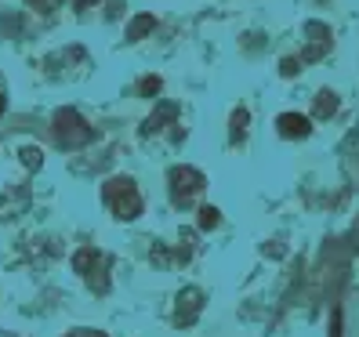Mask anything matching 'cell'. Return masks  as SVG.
<instances>
[{
  "label": "cell",
  "instance_id": "6da1fadb",
  "mask_svg": "<svg viewBox=\"0 0 359 337\" xmlns=\"http://www.w3.org/2000/svg\"><path fill=\"white\" fill-rule=\"evenodd\" d=\"M102 203L109 207V214L116 221H135V218H142V210H145L142 188L128 174H113V178L102 181Z\"/></svg>",
  "mask_w": 359,
  "mask_h": 337
},
{
  "label": "cell",
  "instance_id": "7a4b0ae2",
  "mask_svg": "<svg viewBox=\"0 0 359 337\" xmlns=\"http://www.w3.org/2000/svg\"><path fill=\"white\" fill-rule=\"evenodd\" d=\"M51 142L62 153H76V149L95 142V128L73 109V105H62V109H55V116H51Z\"/></svg>",
  "mask_w": 359,
  "mask_h": 337
},
{
  "label": "cell",
  "instance_id": "3957f363",
  "mask_svg": "<svg viewBox=\"0 0 359 337\" xmlns=\"http://www.w3.org/2000/svg\"><path fill=\"white\" fill-rule=\"evenodd\" d=\"M203 188H207V178H203V171H196V167L175 163L171 171H167V196H171V203H175L178 210L193 207V203L200 200Z\"/></svg>",
  "mask_w": 359,
  "mask_h": 337
},
{
  "label": "cell",
  "instance_id": "277c9868",
  "mask_svg": "<svg viewBox=\"0 0 359 337\" xmlns=\"http://www.w3.org/2000/svg\"><path fill=\"white\" fill-rule=\"evenodd\" d=\"M73 272L88 283L91 294H109V258L102 254V250L95 247H80L76 254H73Z\"/></svg>",
  "mask_w": 359,
  "mask_h": 337
},
{
  "label": "cell",
  "instance_id": "5b68a950",
  "mask_svg": "<svg viewBox=\"0 0 359 337\" xmlns=\"http://www.w3.org/2000/svg\"><path fill=\"white\" fill-rule=\"evenodd\" d=\"M178 116H182V109H178L175 102H160L156 109H153L149 116L142 120V128H138V138H156V135H163L167 128H171V131H175L178 138H185V128L178 123Z\"/></svg>",
  "mask_w": 359,
  "mask_h": 337
},
{
  "label": "cell",
  "instance_id": "8992f818",
  "mask_svg": "<svg viewBox=\"0 0 359 337\" xmlns=\"http://www.w3.org/2000/svg\"><path fill=\"white\" fill-rule=\"evenodd\" d=\"M200 312H203V294L196 287H185L178 294V305H175V326H193L200 319Z\"/></svg>",
  "mask_w": 359,
  "mask_h": 337
},
{
  "label": "cell",
  "instance_id": "52a82bcc",
  "mask_svg": "<svg viewBox=\"0 0 359 337\" xmlns=\"http://www.w3.org/2000/svg\"><path fill=\"white\" fill-rule=\"evenodd\" d=\"M156 26H160V22H156V15H149V11H145V15H135V18H131V26H128V44H138V40H145Z\"/></svg>",
  "mask_w": 359,
  "mask_h": 337
},
{
  "label": "cell",
  "instance_id": "ba28073f",
  "mask_svg": "<svg viewBox=\"0 0 359 337\" xmlns=\"http://www.w3.org/2000/svg\"><path fill=\"white\" fill-rule=\"evenodd\" d=\"M276 128H280L283 138H305V135H309V120L298 116V113H283V116L276 120Z\"/></svg>",
  "mask_w": 359,
  "mask_h": 337
},
{
  "label": "cell",
  "instance_id": "9c48e42d",
  "mask_svg": "<svg viewBox=\"0 0 359 337\" xmlns=\"http://www.w3.org/2000/svg\"><path fill=\"white\" fill-rule=\"evenodd\" d=\"M247 123H250V113L243 109V105H240V109H232V120H229V142L232 145H240L247 138Z\"/></svg>",
  "mask_w": 359,
  "mask_h": 337
},
{
  "label": "cell",
  "instance_id": "30bf717a",
  "mask_svg": "<svg viewBox=\"0 0 359 337\" xmlns=\"http://www.w3.org/2000/svg\"><path fill=\"white\" fill-rule=\"evenodd\" d=\"M160 91H163V76H156V73L142 76V80L135 83V95H138V98H156Z\"/></svg>",
  "mask_w": 359,
  "mask_h": 337
},
{
  "label": "cell",
  "instance_id": "8fae6325",
  "mask_svg": "<svg viewBox=\"0 0 359 337\" xmlns=\"http://www.w3.org/2000/svg\"><path fill=\"white\" fill-rule=\"evenodd\" d=\"M196 225H200V233H210V228H218V225H222L218 207H200V210H196Z\"/></svg>",
  "mask_w": 359,
  "mask_h": 337
},
{
  "label": "cell",
  "instance_id": "7c38bea8",
  "mask_svg": "<svg viewBox=\"0 0 359 337\" xmlns=\"http://www.w3.org/2000/svg\"><path fill=\"white\" fill-rule=\"evenodd\" d=\"M193 247H196V236H193V233H189V228H185V233L178 236V247H175V254H171V258L185 265L189 258H193Z\"/></svg>",
  "mask_w": 359,
  "mask_h": 337
},
{
  "label": "cell",
  "instance_id": "4fadbf2b",
  "mask_svg": "<svg viewBox=\"0 0 359 337\" xmlns=\"http://www.w3.org/2000/svg\"><path fill=\"white\" fill-rule=\"evenodd\" d=\"M18 156H22L26 171H40V167H44V153H40L36 145H22V149H18Z\"/></svg>",
  "mask_w": 359,
  "mask_h": 337
},
{
  "label": "cell",
  "instance_id": "5bb4252c",
  "mask_svg": "<svg viewBox=\"0 0 359 337\" xmlns=\"http://www.w3.org/2000/svg\"><path fill=\"white\" fill-rule=\"evenodd\" d=\"M26 4H29L33 11H40V15H51V11H58L62 0H26Z\"/></svg>",
  "mask_w": 359,
  "mask_h": 337
},
{
  "label": "cell",
  "instance_id": "9a60e30c",
  "mask_svg": "<svg viewBox=\"0 0 359 337\" xmlns=\"http://www.w3.org/2000/svg\"><path fill=\"white\" fill-rule=\"evenodd\" d=\"M102 8V0H76V15L80 18H88L91 11H98Z\"/></svg>",
  "mask_w": 359,
  "mask_h": 337
},
{
  "label": "cell",
  "instance_id": "2e32d148",
  "mask_svg": "<svg viewBox=\"0 0 359 337\" xmlns=\"http://www.w3.org/2000/svg\"><path fill=\"white\" fill-rule=\"evenodd\" d=\"M334 95H320V102H316V113H320V116H327V113H334Z\"/></svg>",
  "mask_w": 359,
  "mask_h": 337
},
{
  "label": "cell",
  "instance_id": "e0dca14e",
  "mask_svg": "<svg viewBox=\"0 0 359 337\" xmlns=\"http://www.w3.org/2000/svg\"><path fill=\"white\" fill-rule=\"evenodd\" d=\"M69 337H105L102 330H88V326H80V330H73Z\"/></svg>",
  "mask_w": 359,
  "mask_h": 337
},
{
  "label": "cell",
  "instance_id": "ac0fdd59",
  "mask_svg": "<svg viewBox=\"0 0 359 337\" xmlns=\"http://www.w3.org/2000/svg\"><path fill=\"white\" fill-rule=\"evenodd\" d=\"M4 109H8V98H4V95H0V116H4Z\"/></svg>",
  "mask_w": 359,
  "mask_h": 337
}]
</instances>
